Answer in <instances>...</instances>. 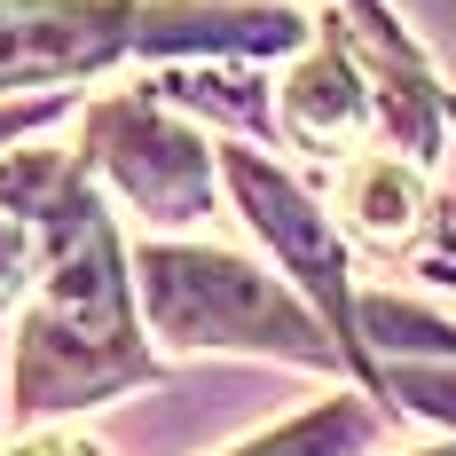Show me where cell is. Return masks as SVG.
<instances>
[{
  "instance_id": "7c38bea8",
  "label": "cell",
  "mask_w": 456,
  "mask_h": 456,
  "mask_svg": "<svg viewBox=\"0 0 456 456\" xmlns=\"http://www.w3.org/2000/svg\"><path fill=\"white\" fill-rule=\"evenodd\" d=\"M40 118H55V102H24V110H0V142L16 134V126H40Z\"/></svg>"
},
{
  "instance_id": "8992f818",
  "label": "cell",
  "mask_w": 456,
  "mask_h": 456,
  "mask_svg": "<svg viewBox=\"0 0 456 456\" xmlns=\"http://www.w3.org/2000/svg\"><path fill=\"white\" fill-rule=\"evenodd\" d=\"M283 126L307 142V150H346L370 126V87L362 71L346 63V47H307L299 71L283 79Z\"/></svg>"
},
{
  "instance_id": "5b68a950",
  "label": "cell",
  "mask_w": 456,
  "mask_h": 456,
  "mask_svg": "<svg viewBox=\"0 0 456 456\" xmlns=\"http://www.w3.org/2000/svg\"><path fill=\"white\" fill-rule=\"evenodd\" d=\"M228 182H236V197H244V221L260 228L275 252H283V268L322 299L330 338H354V307H346V252H338L330 221L315 213V197H299V189L283 182L268 158H252V150H228Z\"/></svg>"
},
{
  "instance_id": "6da1fadb",
  "label": "cell",
  "mask_w": 456,
  "mask_h": 456,
  "mask_svg": "<svg viewBox=\"0 0 456 456\" xmlns=\"http://www.w3.org/2000/svg\"><path fill=\"white\" fill-rule=\"evenodd\" d=\"M40 228H55V252H47L40 299H32L24 338H16V402H8L16 417L102 402L150 370L134 346V299H126V268H118V236L94 213V197L79 189Z\"/></svg>"
},
{
  "instance_id": "ba28073f",
  "label": "cell",
  "mask_w": 456,
  "mask_h": 456,
  "mask_svg": "<svg viewBox=\"0 0 456 456\" xmlns=\"http://www.w3.org/2000/svg\"><path fill=\"white\" fill-rule=\"evenodd\" d=\"M362 441H370V410L362 402H322V410L260 433L252 449H236V456H354Z\"/></svg>"
},
{
  "instance_id": "3957f363",
  "label": "cell",
  "mask_w": 456,
  "mask_h": 456,
  "mask_svg": "<svg viewBox=\"0 0 456 456\" xmlns=\"http://www.w3.org/2000/svg\"><path fill=\"white\" fill-rule=\"evenodd\" d=\"M142 307L174 346H268L291 362H330L322 330L275 275L205 244H142Z\"/></svg>"
},
{
  "instance_id": "30bf717a",
  "label": "cell",
  "mask_w": 456,
  "mask_h": 456,
  "mask_svg": "<svg viewBox=\"0 0 456 456\" xmlns=\"http://www.w3.org/2000/svg\"><path fill=\"white\" fill-rule=\"evenodd\" d=\"M32 275V221L24 213H0V299Z\"/></svg>"
},
{
  "instance_id": "7a4b0ae2",
  "label": "cell",
  "mask_w": 456,
  "mask_h": 456,
  "mask_svg": "<svg viewBox=\"0 0 456 456\" xmlns=\"http://www.w3.org/2000/svg\"><path fill=\"white\" fill-rule=\"evenodd\" d=\"M291 8L252 0H0V87L102 71L118 55H213V47H299Z\"/></svg>"
},
{
  "instance_id": "277c9868",
  "label": "cell",
  "mask_w": 456,
  "mask_h": 456,
  "mask_svg": "<svg viewBox=\"0 0 456 456\" xmlns=\"http://www.w3.org/2000/svg\"><path fill=\"white\" fill-rule=\"evenodd\" d=\"M87 150L110 182L142 205V221H197L205 197H213V166H205V142L197 126L166 118L158 94H110L87 118Z\"/></svg>"
},
{
  "instance_id": "52a82bcc",
  "label": "cell",
  "mask_w": 456,
  "mask_h": 456,
  "mask_svg": "<svg viewBox=\"0 0 456 456\" xmlns=\"http://www.w3.org/2000/svg\"><path fill=\"white\" fill-rule=\"evenodd\" d=\"M338 213H346V228H354V236H370V244H402V236H417L425 182H417L410 158L370 150V158H354V166L338 174Z\"/></svg>"
},
{
  "instance_id": "9c48e42d",
  "label": "cell",
  "mask_w": 456,
  "mask_h": 456,
  "mask_svg": "<svg viewBox=\"0 0 456 456\" xmlns=\"http://www.w3.org/2000/svg\"><path fill=\"white\" fill-rule=\"evenodd\" d=\"M394 394H402L410 410L456 425V370H394Z\"/></svg>"
},
{
  "instance_id": "8fae6325",
  "label": "cell",
  "mask_w": 456,
  "mask_h": 456,
  "mask_svg": "<svg viewBox=\"0 0 456 456\" xmlns=\"http://www.w3.org/2000/svg\"><path fill=\"white\" fill-rule=\"evenodd\" d=\"M8 456H94V449L71 441V433H55V441H24V449H8Z\"/></svg>"
}]
</instances>
